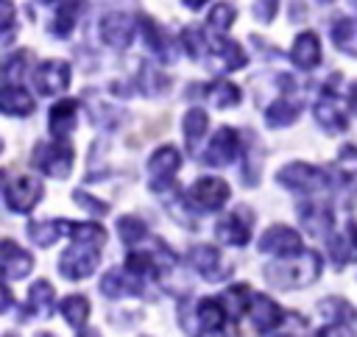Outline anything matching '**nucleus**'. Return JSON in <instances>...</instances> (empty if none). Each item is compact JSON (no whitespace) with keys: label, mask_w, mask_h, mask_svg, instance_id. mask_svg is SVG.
<instances>
[{"label":"nucleus","mask_w":357,"mask_h":337,"mask_svg":"<svg viewBox=\"0 0 357 337\" xmlns=\"http://www.w3.org/2000/svg\"><path fill=\"white\" fill-rule=\"evenodd\" d=\"M181 45L190 53V58H201L204 50H209V39H204V33L198 28H184L181 31Z\"/></svg>","instance_id":"38"},{"label":"nucleus","mask_w":357,"mask_h":337,"mask_svg":"<svg viewBox=\"0 0 357 337\" xmlns=\"http://www.w3.org/2000/svg\"><path fill=\"white\" fill-rule=\"evenodd\" d=\"M73 148L67 142H61V136H56V142H39L31 162L36 170L53 175V178H67L73 170Z\"/></svg>","instance_id":"3"},{"label":"nucleus","mask_w":357,"mask_h":337,"mask_svg":"<svg viewBox=\"0 0 357 337\" xmlns=\"http://www.w3.org/2000/svg\"><path fill=\"white\" fill-rule=\"evenodd\" d=\"M75 120H78V103L75 100H59L50 109V131H53V136L70 134L75 128Z\"/></svg>","instance_id":"25"},{"label":"nucleus","mask_w":357,"mask_h":337,"mask_svg":"<svg viewBox=\"0 0 357 337\" xmlns=\"http://www.w3.org/2000/svg\"><path fill=\"white\" fill-rule=\"evenodd\" d=\"M139 281L134 273H128L126 267H114L109 273H103L100 279V292L109 295V298H131L139 292Z\"/></svg>","instance_id":"15"},{"label":"nucleus","mask_w":357,"mask_h":337,"mask_svg":"<svg viewBox=\"0 0 357 337\" xmlns=\"http://www.w3.org/2000/svg\"><path fill=\"white\" fill-rule=\"evenodd\" d=\"M117 234H120V240H123L126 245H134V242L145 240V234H148V226H145L139 217H134V214H126V217H120V220H117Z\"/></svg>","instance_id":"33"},{"label":"nucleus","mask_w":357,"mask_h":337,"mask_svg":"<svg viewBox=\"0 0 357 337\" xmlns=\"http://www.w3.org/2000/svg\"><path fill=\"white\" fill-rule=\"evenodd\" d=\"M73 201H75L81 209H86L89 214H98V217L109 212V203H103V201H95L92 195H86V192H81V189H75V192H73Z\"/></svg>","instance_id":"41"},{"label":"nucleus","mask_w":357,"mask_h":337,"mask_svg":"<svg viewBox=\"0 0 357 337\" xmlns=\"http://www.w3.org/2000/svg\"><path fill=\"white\" fill-rule=\"evenodd\" d=\"M351 3H354V6H357V0H351Z\"/></svg>","instance_id":"49"},{"label":"nucleus","mask_w":357,"mask_h":337,"mask_svg":"<svg viewBox=\"0 0 357 337\" xmlns=\"http://www.w3.org/2000/svg\"><path fill=\"white\" fill-rule=\"evenodd\" d=\"M298 220H301L304 231L312 237H326L332 228V212H329V206H324L318 201L298 206Z\"/></svg>","instance_id":"17"},{"label":"nucleus","mask_w":357,"mask_h":337,"mask_svg":"<svg viewBox=\"0 0 357 337\" xmlns=\"http://www.w3.org/2000/svg\"><path fill=\"white\" fill-rule=\"evenodd\" d=\"M8 306H14V292H11V287L0 279V315L8 312Z\"/></svg>","instance_id":"45"},{"label":"nucleus","mask_w":357,"mask_h":337,"mask_svg":"<svg viewBox=\"0 0 357 337\" xmlns=\"http://www.w3.org/2000/svg\"><path fill=\"white\" fill-rule=\"evenodd\" d=\"M187 259H190V265L204 279H220V276H226V267H220V253L212 245H195Z\"/></svg>","instance_id":"19"},{"label":"nucleus","mask_w":357,"mask_h":337,"mask_svg":"<svg viewBox=\"0 0 357 337\" xmlns=\"http://www.w3.org/2000/svg\"><path fill=\"white\" fill-rule=\"evenodd\" d=\"M237 156H240V136H237V131L231 125L218 128L215 136H212V142H209V148H206L204 162L212 164V167H226Z\"/></svg>","instance_id":"8"},{"label":"nucleus","mask_w":357,"mask_h":337,"mask_svg":"<svg viewBox=\"0 0 357 337\" xmlns=\"http://www.w3.org/2000/svg\"><path fill=\"white\" fill-rule=\"evenodd\" d=\"M290 58L301 70H315L321 64V42H318V36L312 31L298 33L293 47H290Z\"/></svg>","instance_id":"16"},{"label":"nucleus","mask_w":357,"mask_h":337,"mask_svg":"<svg viewBox=\"0 0 357 337\" xmlns=\"http://www.w3.org/2000/svg\"><path fill=\"white\" fill-rule=\"evenodd\" d=\"M321 315L329 320V323H337V326H346L354 320V309L349 301L343 298H324L321 301Z\"/></svg>","instance_id":"31"},{"label":"nucleus","mask_w":357,"mask_h":337,"mask_svg":"<svg viewBox=\"0 0 357 337\" xmlns=\"http://www.w3.org/2000/svg\"><path fill=\"white\" fill-rule=\"evenodd\" d=\"M209 50L212 53H218L226 64V70H243L245 67V53H243V47L237 45V42H231V39H209Z\"/></svg>","instance_id":"29"},{"label":"nucleus","mask_w":357,"mask_h":337,"mask_svg":"<svg viewBox=\"0 0 357 337\" xmlns=\"http://www.w3.org/2000/svg\"><path fill=\"white\" fill-rule=\"evenodd\" d=\"M178 167H181V153L173 145L156 148L151 153V159H148V187L153 192L167 189V184L173 181V175L178 173Z\"/></svg>","instance_id":"5"},{"label":"nucleus","mask_w":357,"mask_h":337,"mask_svg":"<svg viewBox=\"0 0 357 337\" xmlns=\"http://www.w3.org/2000/svg\"><path fill=\"white\" fill-rule=\"evenodd\" d=\"M329 253H332V259H335L337 265L351 262V259L357 256V251L349 248V240H346V237H332V240H329Z\"/></svg>","instance_id":"40"},{"label":"nucleus","mask_w":357,"mask_h":337,"mask_svg":"<svg viewBox=\"0 0 357 337\" xmlns=\"http://www.w3.org/2000/svg\"><path fill=\"white\" fill-rule=\"evenodd\" d=\"M195 312H198V326H201V334H220V331H223V323H226V309L220 306V301H215V298H201Z\"/></svg>","instance_id":"23"},{"label":"nucleus","mask_w":357,"mask_h":337,"mask_svg":"<svg viewBox=\"0 0 357 337\" xmlns=\"http://www.w3.org/2000/svg\"><path fill=\"white\" fill-rule=\"evenodd\" d=\"M321 276V256L315 251H298L290 256H276L265 267V279L273 287L293 290V287H310Z\"/></svg>","instance_id":"1"},{"label":"nucleus","mask_w":357,"mask_h":337,"mask_svg":"<svg viewBox=\"0 0 357 337\" xmlns=\"http://www.w3.org/2000/svg\"><path fill=\"white\" fill-rule=\"evenodd\" d=\"M14 33V3L0 0V33Z\"/></svg>","instance_id":"43"},{"label":"nucleus","mask_w":357,"mask_h":337,"mask_svg":"<svg viewBox=\"0 0 357 337\" xmlns=\"http://www.w3.org/2000/svg\"><path fill=\"white\" fill-rule=\"evenodd\" d=\"M33 267V256L20 248L14 240H3L0 242V270L8 276V279H25Z\"/></svg>","instance_id":"13"},{"label":"nucleus","mask_w":357,"mask_h":337,"mask_svg":"<svg viewBox=\"0 0 357 337\" xmlns=\"http://www.w3.org/2000/svg\"><path fill=\"white\" fill-rule=\"evenodd\" d=\"M33 84L39 89V95H56L61 89H67L70 84V64L67 61H42L33 70Z\"/></svg>","instance_id":"12"},{"label":"nucleus","mask_w":357,"mask_h":337,"mask_svg":"<svg viewBox=\"0 0 357 337\" xmlns=\"http://www.w3.org/2000/svg\"><path fill=\"white\" fill-rule=\"evenodd\" d=\"M315 120H318V125H324L329 134H337V131H343L346 128V111H343V106L332 97V95H324L318 103H315Z\"/></svg>","instance_id":"20"},{"label":"nucleus","mask_w":357,"mask_h":337,"mask_svg":"<svg viewBox=\"0 0 357 337\" xmlns=\"http://www.w3.org/2000/svg\"><path fill=\"white\" fill-rule=\"evenodd\" d=\"M245 298H248V287L245 284H234V287H229L226 292H223V304H229V306H223L226 309V315L231 318V320H240L243 318V312H245Z\"/></svg>","instance_id":"34"},{"label":"nucleus","mask_w":357,"mask_h":337,"mask_svg":"<svg viewBox=\"0 0 357 337\" xmlns=\"http://www.w3.org/2000/svg\"><path fill=\"white\" fill-rule=\"evenodd\" d=\"M215 234H218L220 242L243 248V245L251 240V209H248V206H240L234 214L223 217V220L215 226Z\"/></svg>","instance_id":"10"},{"label":"nucleus","mask_w":357,"mask_h":337,"mask_svg":"<svg viewBox=\"0 0 357 337\" xmlns=\"http://www.w3.org/2000/svg\"><path fill=\"white\" fill-rule=\"evenodd\" d=\"M276 181L293 192H304V195H312V192H321L326 187V173L307 164V162H290L284 164L279 173H276Z\"/></svg>","instance_id":"4"},{"label":"nucleus","mask_w":357,"mask_h":337,"mask_svg":"<svg viewBox=\"0 0 357 337\" xmlns=\"http://www.w3.org/2000/svg\"><path fill=\"white\" fill-rule=\"evenodd\" d=\"M181 3H184L187 8H201V6L206 3V0H181Z\"/></svg>","instance_id":"48"},{"label":"nucleus","mask_w":357,"mask_h":337,"mask_svg":"<svg viewBox=\"0 0 357 337\" xmlns=\"http://www.w3.org/2000/svg\"><path fill=\"white\" fill-rule=\"evenodd\" d=\"M248 306H251V320H254V326H257L259 334H271V331L279 329L284 312L279 309L276 301H271L268 295H254L248 301Z\"/></svg>","instance_id":"14"},{"label":"nucleus","mask_w":357,"mask_h":337,"mask_svg":"<svg viewBox=\"0 0 357 337\" xmlns=\"http://www.w3.org/2000/svg\"><path fill=\"white\" fill-rule=\"evenodd\" d=\"M279 11V0H254V14L259 22H271Z\"/></svg>","instance_id":"42"},{"label":"nucleus","mask_w":357,"mask_h":337,"mask_svg":"<svg viewBox=\"0 0 357 337\" xmlns=\"http://www.w3.org/2000/svg\"><path fill=\"white\" fill-rule=\"evenodd\" d=\"M234 19H237V8H234L231 3H218V6L209 11V25H212L215 31H229V28L234 25Z\"/></svg>","instance_id":"37"},{"label":"nucleus","mask_w":357,"mask_h":337,"mask_svg":"<svg viewBox=\"0 0 357 337\" xmlns=\"http://www.w3.org/2000/svg\"><path fill=\"white\" fill-rule=\"evenodd\" d=\"M324 3H332V0H324Z\"/></svg>","instance_id":"50"},{"label":"nucleus","mask_w":357,"mask_h":337,"mask_svg":"<svg viewBox=\"0 0 357 337\" xmlns=\"http://www.w3.org/2000/svg\"><path fill=\"white\" fill-rule=\"evenodd\" d=\"M349 242H354V248H357V220L349 226Z\"/></svg>","instance_id":"47"},{"label":"nucleus","mask_w":357,"mask_h":337,"mask_svg":"<svg viewBox=\"0 0 357 337\" xmlns=\"http://www.w3.org/2000/svg\"><path fill=\"white\" fill-rule=\"evenodd\" d=\"M100 242H89V240H75L59 259V273L64 279H86L89 273H95L98 262H100Z\"/></svg>","instance_id":"2"},{"label":"nucleus","mask_w":357,"mask_h":337,"mask_svg":"<svg viewBox=\"0 0 357 337\" xmlns=\"http://www.w3.org/2000/svg\"><path fill=\"white\" fill-rule=\"evenodd\" d=\"M259 251L273 253V256H290L301 251V234L293 231L290 226H271L259 237Z\"/></svg>","instance_id":"9"},{"label":"nucleus","mask_w":357,"mask_h":337,"mask_svg":"<svg viewBox=\"0 0 357 337\" xmlns=\"http://www.w3.org/2000/svg\"><path fill=\"white\" fill-rule=\"evenodd\" d=\"M59 312H61V318H64L75 331H81V329L86 326V318H89V301H86L84 295H67V298L59 304Z\"/></svg>","instance_id":"27"},{"label":"nucleus","mask_w":357,"mask_h":337,"mask_svg":"<svg viewBox=\"0 0 357 337\" xmlns=\"http://www.w3.org/2000/svg\"><path fill=\"white\" fill-rule=\"evenodd\" d=\"M332 39H335V47H340L346 53H357V45H354V22L351 19H337L332 25Z\"/></svg>","instance_id":"36"},{"label":"nucleus","mask_w":357,"mask_h":337,"mask_svg":"<svg viewBox=\"0 0 357 337\" xmlns=\"http://www.w3.org/2000/svg\"><path fill=\"white\" fill-rule=\"evenodd\" d=\"M190 201H192L195 206L206 209V212H218V209L226 206V201H229V184H226L223 178H218V175H204V178H198V181L192 184Z\"/></svg>","instance_id":"7"},{"label":"nucleus","mask_w":357,"mask_h":337,"mask_svg":"<svg viewBox=\"0 0 357 337\" xmlns=\"http://www.w3.org/2000/svg\"><path fill=\"white\" fill-rule=\"evenodd\" d=\"M28 309L36 318H50L53 309H56V290H53V284H47L45 279L33 281L31 290H28Z\"/></svg>","instance_id":"22"},{"label":"nucleus","mask_w":357,"mask_h":337,"mask_svg":"<svg viewBox=\"0 0 357 337\" xmlns=\"http://www.w3.org/2000/svg\"><path fill=\"white\" fill-rule=\"evenodd\" d=\"M126 270L134 273L137 279H151V276L156 273V262H153L151 253H139V251H134V253L126 256Z\"/></svg>","instance_id":"35"},{"label":"nucleus","mask_w":357,"mask_h":337,"mask_svg":"<svg viewBox=\"0 0 357 337\" xmlns=\"http://www.w3.org/2000/svg\"><path fill=\"white\" fill-rule=\"evenodd\" d=\"M70 231L75 240H89V242H100V245L106 240V231L98 223H78V226H70Z\"/></svg>","instance_id":"39"},{"label":"nucleus","mask_w":357,"mask_h":337,"mask_svg":"<svg viewBox=\"0 0 357 337\" xmlns=\"http://www.w3.org/2000/svg\"><path fill=\"white\" fill-rule=\"evenodd\" d=\"M98 31H100V39H103L109 47L123 50V47H128L131 39H134V19H131L128 14L112 11V14H106V17L100 19Z\"/></svg>","instance_id":"11"},{"label":"nucleus","mask_w":357,"mask_h":337,"mask_svg":"<svg viewBox=\"0 0 357 337\" xmlns=\"http://www.w3.org/2000/svg\"><path fill=\"white\" fill-rule=\"evenodd\" d=\"M206 97L212 100L215 109H229V106H237V103H240L243 92H240V86L231 84V81H212V84L206 86Z\"/></svg>","instance_id":"28"},{"label":"nucleus","mask_w":357,"mask_h":337,"mask_svg":"<svg viewBox=\"0 0 357 337\" xmlns=\"http://www.w3.org/2000/svg\"><path fill=\"white\" fill-rule=\"evenodd\" d=\"M28 53L22 50V53H17V56H11V58H0V72L6 70V75H20V70H22V58H25Z\"/></svg>","instance_id":"44"},{"label":"nucleus","mask_w":357,"mask_h":337,"mask_svg":"<svg viewBox=\"0 0 357 337\" xmlns=\"http://www.w3.org/2000/svg\"><path fill=\"white\" fill-rule=\"evenodd\" d=\"M64 231H70V223H64V220H36V223H28V234L42 248L53 245Z\"/></svg>","instance_id":"26"},{"label":"nucleus","mask_w":357,"mask_h":337,"mask_svg":"<svg viewBox=\"0 0 357 337\" xmlns=\"http://www.w3.org/2000/svg\"><path fill=\"white\" fill-rule=\"evenodd\" d=\"M81 8H84V0H59V3H56V17H53L50 31H53L56 36H61V39L70 36L73 28H75V22H78Z\"/></svg>","instance_id":"24"},{"label":"nucleus","mask_w":357,"mask_h":337,"mask_svg":"<svg viewBox=\"0 0 357 337\" xmlns=\"http://www.w3.org/2000/svg\"><path fill=\"white\" fill-rule=\"evenodd\" d=\"M139 28H142V39H145V47L159 56L162 61H173V47H170V39L165 33V28L159 22H153L151 17H142L139 19Z\"/></svg>","instance_id":"18"},{"label":"nucleus","mask_w":357,"mask_h":337,"mask_svg":"<svg viewBox=\"0 0 357 337\" xmlns=\"http://www.w3.org/2000/svg\"><path fill=\"white\" fill-rule=\"evenodd\" d=\"M0 111L8 114V117H25V114L33 111V97L17 84L3 86L0 89Z\"/></svg>","instance_id":"21"},{"label":"nucleus","mask_w":357,"mask_h":337,"mask_svg":"<svg viewBox=\"0 0 357 337\" xmlns=\"http://www.w3.org/2000/svg\"><path fill=\"white\" fill-rule=\"evenodd\" d=\"M42 198V181L33 175H20L6 187V203L11 212H31Z\"/></svg>","instance_id":"6"},{"label":"nucleus","mask_w":357,"mask_h":337,"mask_svg":"<svg viewBox=\"0 0 357 337\" xmlns=\"http://www.w3.org/2000/svg\"><path fill=\"white\" fill-rule=\"evenodd\" d=\"M206 125H209L206 111H204V109H190V111L184 114V136H187V142L195 145V142L206 134Z\"/></svg>","instance_id":"32"},{"label":"nucleus","mask_w":357,"mask_h":337,"mask_svg":"<svg viewBox=\"0 0 357 337\" xmlns=\"http://www.w3.org/2000/svg\"><path fill=\"white\" fill-rule=\"evenodd\" d=\"M296 117H298V103L284 100V97L273 100V103L268 106V111H265V123H268L271 128H284V125L296 123Z\"/></svg>","instance_id":"30"},{"label":"nucleus","mask_w":357,"mask_h":337,"mask_svg":"<svg viewBox=\"0 0 357 337\" xmlns=\"http://www.w3.org/2000/svg\"><path fill=\"white\" fill-rule=\"evenodd\" d=\"M349 106H351V109L357 111V81H354V84L349 86Z\"/></svg>","instance_id":"46"}]
</instances>
